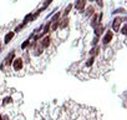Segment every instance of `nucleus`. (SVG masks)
<instances>
[{"instance_id": "1", "label": "nucleus", "mask_w": 127, "mask_h": 120, "mask_svg": "<svg viewBox=\"0 0 127 120\" xmlns=\"http://www.w3.org/2000/svg\"><path fill=\"white\" fill-rule=\"evenodd\" d=\"M125 20H126V18H116V19L113 20V24H112L113 30H115V31H118V29H120V24L123 23Z\"/></svg>"}, {"instance_id": "2", "label": "nucleus", "mask_w": 127, "mask_h": 120, "mask_svg": "<svg viewBox=\"0 0 127 120\" xmlns=\"http://www.w3.org/2000/svg\"><path fill=\"white\" fill-rule=\"evenodd\" d=\"M13 66H14V70H20L23 68V60L21 59H15Z\"/></svg>"}, {"instance_id": "3", "label": "nucleus", "mask_w": 127, "mask_h": 120, "mask_svg": "<svg viewBox=\"0 0 127 120\" xmlns=\"http://www.w3.org/2000/svg\"><path fill=\"white\" fill-rule=\"evenodd\" d=\"M85 4H86V1L85 0H76V9L79 10V11H82L84 10V8H85Z\"/></svg>"}, {"instance_id": "4", "label": "nucleus", "mask_w": 127, "mask_h": 120, "mask_svg": "<svg viewBox=\"0 0 127 120\" xmlns=\"http://www.w3.org/2000/svg\"><path fill=\"white\" fill-rule=\"evenodd\" d=\"M111 40H112V31L108 30V31L105 34V36H103V43H105V44H108Z\"/></svg>"}, {"instance_id": "5", "label": "nucleus", "mask_w": 127, "mask_h": 120, "mask_svg": "<svg viewBox=\"0 0 127 120\" xmlns=\"http://www.w3.org/2000/svg\"><path fill=\"white\" fill-rule=\"evenodd\" d=\"M103 30H105V26L103 25H98V26H95V34H96V36H98V35H101L102 33H103Z\"/></svg>"}, {"instance_id": "6", "label": "nucleus", "mask_w": 127, "mask_h": 120, "mask_svg": "<svg viewBox=\"0 0 127 120\" xmlns=\"http://www.w3.org/2000/svg\"><path fill=\"white\" fill-rule=\"evenodd\" d=\"M41 45H42V48H47L50 45V38L49 36H45L42 39V41H41Z\"/></svg>"}, {"instance_id": "7", "label": "nucleus", "mask_w": 127, "mask_h": 120, "mask_svg": "<svg viewBox=\"0 0 127 120\" xmlns=\"http://www.w3.org/2000/svg\"><path fill=\"white\" fill-rule=\"evenodd\" d=\"M13 59H14V53H10L9 54V56H6V59H5V64H11V61H13Z\"/></svg>"}, {"instance_id": "8", "label": "nucleus", "mask_w": 127, "mask_h": 120, "mask_svg": "<svg viewBox=\"0 0 127 120\" xmlns=\"http://www.w3.org/2000/svg\"><path fill=\"white\" fill-rule=\"evenodd\" d=\"M13 38H14V33H13V31L8 33V34H6V36H5V43L8 44V43H9V41H10Z\"/></svg>"}, {"instance_id": "9", "label": "nucleus", "mask_w": 127, "mask_h": 120, "mask_svg": "<svg viewBox=\"0 0 127 120\" xmlns=\"http://www.w3.org/2000/svg\"><path fill=\"white\" fill-rule=\"evenodd\" d=\"M96 24H98V20H97V14H95L94 15V18H92V21H91V26H96Z\"/></svg>"}, {"instance_id": "10", "label": "nucleus", "mask_w": 127, "mask_h": 120, "mask_svg": "<svg viewBox=\"0 0 127 120\" xmlns=\"http://www.w3.org/2000/svg\"><path fill=\"white\" fill-rule=\"evenodd\" d=\"M67 24H69V19H64V20L61 21V24H60V28H61V29H64Z\"/></svg>"}, {"instance_id": "11", "label": "nucleus", "mask_w": 127, "mask_h": 120, "mask_svg": "<svg viewBox=\"0 0 127 120\" xmlns=\"http://www.w3.org/2000/svg\"><path fill=\"white\" fill-rule=\"evenodd\" d=\"M91 14H94V8H92V6H89V8H87V11H86V15L90 16Z\"/></svg>"}, {"instance_id": "12", "label": "nucleus", "mask_w": 127, "mask_h": 120, "mask_svg": "<svg viewBox=\"0 0 127 120\" xmlns=\"http://www.w3.org/2000/svg\"><path fill=\"white\" fill-rule=\"evenodd\" d=\"M59 16H60V13L55 14V15L52 16V19H51V21H50V23H55V21H57V20H59Z\"/></svg>"}, {"instance_id": "13", "label": "nucleus", "mask_w": 127, "mask_h": 120, "mask_svg": "<svg viewBox=\"0 0 127 120\" xmlns=\"http://www.w3.org/2000/svg\"><path fill=\"white\" fill-rule=\"evenodd\" d=\"M71 8H72V5L70 4V5H67V8L65 9V11H64V15H67L69 13H70V10H71Z\"/></svg>"}, {"instance_id": "14", "label": "nucleus", "mask_w": 127, "mask_h": 120, "mask_svg": "<svg viewBox=\"0 0 127 120\" xmlns=\"http://www.w3.org/2000/svg\"><path fill=\"white\" fill-rule=\"evenodd\" d=\"M41 53H42V50H41V48H39V49L36 48V49H35V51H34V55H36V56H37V55H40Z\"/></svg>"}, {"instance_id": "15", "label": "nucleus", "mask_w": 127, "mask_h": 120, "mask_svg": "<svg viewBox=\"0 0 127 120\" xmlns=\"http://www.w3.org/2000/svg\"><path fill=\"white\" fill-rule=\"evenodd\" d=\"M97 53H98V48H97V49L95 48V49H92V50L90 51V54H91V55H95V54H97Z\"/></svg>"}, {"instance_id": "16", "label": "nucleus", "mask_w": 127, "mask_h": 120, "mask_svg": "<svg viewBox=\"0 0 127 120\" xmlns=\"http://www.w3.org/2000/svg\"><path fill=\"white\" fill-rule=\"evenodd\" d=\"M9 103H11V98H8V96H6V98L4 99V104H9Z\"/></svg>"}, {"instance_id": "17", "label": "nucleus", "mask_w": 127, "mask_h": 120, "mask_svg": "<svg viewBox=\"0 0 127 120\" xmlns=\"http://www.w3.org/2000/svg\"><path fill=\"white\" fill-rule=\"evenodd\" d=\"M92 63H94V58H91V59H89V61L86 63V65H87V66H90V65H92Z\"/></svg>"}, {"instance_id": "18", "label": "nucleus", "mask_w": 127, "mask_h": 120, "mask_svg": "<svg viewBox=\"0 0 127 120\" xmlns=\"http://www.w3.org/2000/svg\"><path fill=\"white\" fill-rule=\"evenodd\" d=\"M49 28H50V23H47V24H46V25H45V30H44V34H45V33H47V31H49Z\"/></svg>"}, {"instance_id": "19", "label": "nucleus", "mask_w": 127, "mask_h": 120, "mask_svg": "<svg viewBox=\"0 0 127 120\" xmlns=\"http://www.w3.org/2000/svg\"><path fill=\"white\" fill-rule=\"evenodd\" d=\"M122 34H127V25L122 26Z\"/></svg>"}, {"instance_id": "20", "label": "nucleus", "mask_w": 127, "mask_h": 120, "mask_svg": "<svg viewBox=\"0 0 127 120\" xmlns=\"http://www.w3.org/2000/svg\"><path fill=\"white\" fill-rule=\"evenodd\" d=\"M28 45H29V40H26V41H24V43H23V45H21V48H23V49H25V48H26Z\"/></svg>"}, {"instance_id": "21", "label": "nucleus", "mask_w": 127, "mask_h": 120, "mask_svg": "<svg viewBox=\"0 0 127 120\" xmlns=\"http://www.w3.org/2000/svg\"><path fill=\"white\" fill-rule=\"evenodd\" d=\"M97 40H98V36H96V38L94 39V41H92V45H96V43H97Z\"/></svg>"}, {"instance_id": "22", "label": "nucleus", "mask_w": 127, "mask_h": 120, "mask_svg": "<svg viewBox=\"0 0 127 120\" xmlns=\"http://www.w3.org/2000/svg\"><path fill=\"white\" fill-rule=\"evenodd\" d=\"M97 3H98V6H102L103 3H102V0H97Z\"/></svg>"}, {"instance_id": "23", "label": "nucleus", "mask_w": 127, "mask_h": 120, "mask_svg": "<svg viewBox=\"0 0 127 120\" xmlns=\"http://www.w3.org/2000/svg\"><path fill=\"white\" fill-rule=\"evenodd\" d=\"M116 13H125V9H122V8H121V9H118Z\"/></svg>"}, {"instance_id": "24", "label": "nucleus", "mask_w": 127, "mask_h": 120, "mask_svg": "<svg viewBox=\"0 0 127 120\" xmlns=\"http://www.w3.org/2000/svg\"><path fill=\"white\" fill-rule=\"evenodd\" d=\"M51 1H52V0H47V1L45 3V6H47V5H49V4H50ZM45 6H44V8H45Z\"/></svg>"}, {"instance_id": "25", "label": "nucleus", "mask_w": 127, "mask_h": 120, "mask_svg": "<svg viewBox=\"0 0 127 120\" xmlns=\"http://www.w3.org/2000/svg\"><path fill=\"white\" fill-rule=\"evenodd\" d=\"M0 120H3V118H1V116H0Z\"/></svg>"}, {"instance_id": "26", "label": "nucleus", "mask_w": 127, "mask_h": 120, "mask_svg": "<svg viewBox=\"0 0 127 120\" xmlns=\"http://www.w3.org/2000/svg\"><path fill=\"white\" fill-rule=\"evenodd\" d=\"M90 1H94V0H90Z\"/></svg>"}]
</instances>
